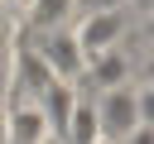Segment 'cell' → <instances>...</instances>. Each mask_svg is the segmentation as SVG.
Listing matches in <instances>:
<instances>
[{"instance_id": "cell-1", "label": "cell", "mask_w": 154, "mask_h": 144, "mask_svg": "<svg viewBox=\"0 0 154 144\" xmlns=\"http://www.w3.org/2000/svg\"><path fill=\"white\" fill-rule=\"evenodd\" d=\"M34 53L43 58V67L58 77V82H82L87 77V53H82V43H77V34L63 24V29H38V43H34Z\"/></svg>"}, {"instance_id": "cell-2", "label": "cell", "mask_w": 154, "mask_h": 144, "mask_svg": "<svg viewBox=\"0 0 154 144\" xmlns=\"http://www.w3.org/2000/svg\"><path fill=\"white\" fill-rule=\"evenodd\" d=\"M135 125H140V91H135L130 82L96 91V130H101L106 144H120Z\"/></svg>"}, {"instance_id": "cell-3", "label": "cell", "mask_w": 154, "mask_h": 144, "mask_svg": "<svg viewBox=\"0 0 154 144\" xmlns=\"http://www.w3.org/2000/svg\"><path fill=\"white\" fill-rule=\"evenodd\" d=\"M72 34H77L82 53H87V58H96V53H106V48H120V43H125V34H130V14H125V10L82 14V24H77Z\"/></svg>"}, {"instance_id": "cell-4", "label": "cell", "mask_w": 154, "mask_h": 144, "mask_svg": "<svg viewBox=\"0 0 154 144\" xmlns=\"http://www.w3.org/2000/svg\"><path fill=\"white\" fill-rule=\"evenodd\" d=\"M130 72H135V62H130L125 43H120V48H106V53H96V58H87V82H91V91L125 86V82H130Z\"/></svg>"}, {"instance_id": "cell-5", "label": "cell", "mask_w": 154, "mask_h": 144, "mask_svg": "<svg viewBox=\"0 0 154 144\" xmlns=\"http://www.w3.org/2000/svg\"><path fill=\"white\" fill-rule=\"evenodd\" d=\"M48 139V120L38 110V101H14L10 110V144H43Z\"/></svg>"}, {"instance_id": "cell-6", "label": "cell", "mask_w": 154, "mask_h": 144, "mask_svg": "<svg viewBox=\"0 0 154 144\" xmlns=\"http://www.w3.org/2000/svg\"><path fill=\"white\" fill-rule=\"evenodd\" d=\"M101 130H96V91H82L77 106H72V125H67V144H96Z\"/></svg>"}, {"instance_id": "cell-7", "label": "cell", "mask_w": 154, "mask_h": 144, "mask_svg": "<svg viewBox=\"0 0 154 144\" xmlns=\"http://www.w3.org/2000/svg\"><path fill=\"white\" fill-rule=\"evenodd\" d=\"M72 14V0H29V24L34 29H63Z\"/></svg>"}, {"instance_id": "cell-8", "label": "cell", "mask_w": 154, "mask_h": 144, "mask_svg": "<svg viewBox=\"0 0 154 144\" xmlns=\"http://www.w3.org/2000/svg\"><path fill=\"white\" fill-rule=\"evenodd\" d=\"M101 10H125V0H72V14H101Z\"/></svg>"}, {"instance_id": "cell-9", "label": "cell", "mask_w": 154, "mask_h": 144, "mask_svg": "<svg viewBox=\"0 0 154 144\" xmlns=\"http://www.w3.org/2000/svg\"><path fill=\"white\" fill-rule=\"evenodd\" d=\"M135 91H140V125H154V82H144Z\"/></svg>"}, {"instance_id": "cell-10", "label": "cell", "mask_w": 154, "mask_h": 144, "mask_svg": "<svg viewBox=\"0 0 154 144\" xmlns=\"http://www.w3.org/2000/svg\"><path fill=\"white\" fill-rule=\"evenodd\" d=\"M120 144H154V125H135V130H130Z\"/></svg>"}, {"instance_id": "cell-11", "label": "cell", "mask_w": 154, "mask_h": 144, "mask_svg": "<svg viewBox=\"0 0 154 144\" xmlns=\"http://www.w3.org/2000/svg\"><path fill=\"white\" fill-rule=\"evenodd\" d=\"M135 72H140V82H154V48H149V53L135 62Z\"/></svg>"}, {"instance_id": "cell-12", "label": "cell", "mask_w": 154, "mask_h": 144, "mask_svg": "<svg viewBox=\"0 0 154 144\" xmlns=\"http://www.w3.org/2000/svg\"><path fill=\"white\" fill-rule=\"evenodd\" d=\"M140 34H144V43L154 48V10H149V14H140Z\"/></svg>"}, {"instance_id": "cell-13", "label": "cell", "mask_w": 154, "mask_h": 144, "mask_svg": "<svg viewBox=\"0 0 154 144\" xmlns=\"http://www.w3.org/2000/svg\"><path fill=\"white\" fill-rule=\"evenodd\" d=\"M125 5H135L140 14H149V10H154V0H125Z\"/></svg>"}, {"instance_id": "cell-14", "label": "cell", "mask_w": 154, "mask_h": 144, "mask_svg": "<svg viewBox=\"0 0 154 144\" xmlns=\"http://www.w3.org/2000/svg\"><path fill=\"white\" fill-rule=\"evenodd\" d=\"M43 144H67V139H53V134H48V139H43Z\"/></svg>"}]
</instances>
